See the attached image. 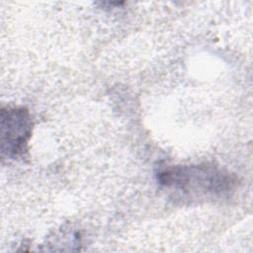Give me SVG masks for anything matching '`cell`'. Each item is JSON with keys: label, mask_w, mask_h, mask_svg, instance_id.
<instances>
[{"label": "cell", "mask_w": 253, "mask_h": 253, "mask_svg": "<svg viewBox=\"0 0 253 253\" xmlns=\"http://www.w3.org/2000/svg\"><path fill=\"white\" fill-rule=\"evenodd\" d=\"M158 184L192 198H219L234 191L237 177L214 164L173 165L156 173Z\"/></svg>", "instance_id": "1"}, {"label": "cell", "mask_w": 253, "mask_h": 253, "mask_svg": "<svg viewBox=\"0 0 253 253\" xmlns=\"http://www.w3.org/2000/svg\"><path fill=\"white\" fill-rule=\"evenodd\" d=\"M1 155L9 159L23 158L28 151L33 131L32 116L27 108H1Z\"/></svg>", "instance_id": "2"}]
</instances>
